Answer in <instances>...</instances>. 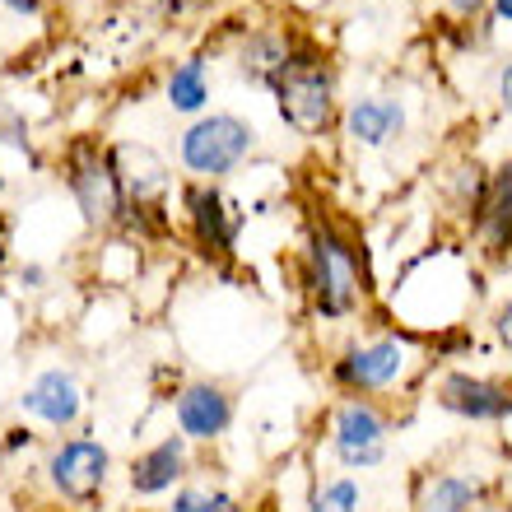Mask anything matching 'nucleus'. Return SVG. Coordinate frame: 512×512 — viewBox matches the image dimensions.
Returning a JSON list of instances; mask_svg holds the SVG:
<instances>
[{
	"instance_id": "obj_1",
	"label": "nucleus",
	"mask_w": 512,
	"mask_h": 512,
	"mask_svg": "<svg viewBox=\"0 0 512 512\" xmlns=\"http://www.w3.org/2000/svg\"><path fill=\"white\" fill-rule=\"evenodd\" d=\"M303 289L312 298V312L326 322H345L368 303V261L350 233L331 219H312L303 243Z\"/></svg>"
},
{
	"instance_id": "obj_2",
	"label": "nucleus",
	"mask_w": 512,
	"mask_h": 512,
	"mask_svg": "<svg viewBox=\"0 0 512 512\" xmlns=\"http://www.w3.org/2000/svg\"><path fill=\"white\" fill-rule=\"evenodd\" d=\"M270 94H275V112H280V122L289 126L294 135L303 140H317L336 126L340 117V103H336V66H331V56L317 47V42L298 38L294 47V61L284 66V75L270 84Z\"/></svg>"
},
{
	"instance_id": "obj_3",
	"label": "nucleus",
	"mask_w": 512,
	"mask_h": 512,
	"mask_svg": "<svg viewBox=\"0 0 512 512\" xmlns=\"http://www.w3.org/2000/svg\"><path fill=\"white\" fill-rule=\"evenodd\" d=\"M66 187L80 205L89 229H117L126 224V187L117 177L112 149H103L94 135H80L66 149Z\"/></svg>"
},
{
	"instance_id": "obj_4",
	"label": "nucleus",
	"mask_w": 512,
	"mask_h": 512,
	"mask_svg": "<svg viewBox=\"0 0 512 512\" xmlns=\"http://www.w3.org/2000/svg\"><path fill=\"white\" fill-rule=\"evenodd\" d=\"M256 149V126L233 117V112H210L182 131L177 140V159L191 173V182H219L233 168H243V159Z\"/></svg>"
},
{
	"instance_id": "obj_5",
	"label": "nucleus",
	"mask_w": 512,
	"mask_h": 512,
	"mask_svg": "<svg viewBox=\"0 0 512 512\" xmlns=\"http://www.w3.org/2000/svg\"><path fill=\"white\" fill-rule=\"evenodd\" d=\"M405 368H410V345L401 336H373L354 340L331 359V382L345 396H378L405 378Z\"/></svg>"
},
{
	"instance_id": "obj_6",
	"label": "nucleus",
	"mask_w": 512,
	"mask_h": 512,
	"mask_svg": "<svg viewBox=\"0 0 512 512\" xmlns=\"http://www.w3.org/2000/svg\"><path fill=\"white\" fill-rule=\"evenodd\" d=\"M391 419L368 396H345L331 415V452L345 471H373L387 461Z\"/></svg>"
},
{
	"instance_id": "obj_7",
	"label": "nucleus",
	"mask_w": 512,
	"mask_h": 512,
	"mask_svg": "<svg viewBox=\"0 0 512 512\" xmlns=\"http://www.w3.org/2000/svg\"><path fill=\"white\" fill-rule=\"evenodd\" d=\"M108 471H112V452L98 443V438H66V443L47 457V480H52L56 494L66 503H75V508H89V503L103 494Z\"/></svg>"
},
{
	"instance_id": "obj_8",
	"label": "nucleus",
	"mask_w": 512,
	"mask_h": 512,
	"mask_svg": "<svg viewBox=\"0 0 512 512\" xmlns=\"http://www.w3.org/2000/svg\"><path fill=\"white\" fill-rule=\"evenodd\" d=\"M182 205H187L191 219V238L215 266H229L233 247H238V229H243V215H233V205L224 201V191L215 182H187L182 187Z\"/></svg>"
},
{
	"instance_id": "obj_9",
	"label": "nucleus",
	"mask_w": 512,
	"mask_h": 512,
	"mask_svg": "<svg viewBox=\"0 0 512 512\" xmlns=\"http://www.w3.org/2000/svg\"><path fill=\"white\" fill-rule=\"evenodd\" d=\"M438 405L447 415L471 424H508L512 419V382L475 378V373H447L438 382Z\"/></svg>"
},
{
	"instance_id": "obj_10",
	"label": "nucleus",
	"mask_w": 512,
	"mask_h": 512,
	"mask_svg": "<svg viewBox=\"0 0 512 512\" xmlns=\"http://www.w3.org/2000/svg\"><path fill=\"white\" fill-rule=\"evenodd\" d=\"M173 415L187 443H215L233 424V396L219 382H187L173 396Z\"/></svg>"
},
{
	"instance_id": "obj_11",
	"label": "nucleus",
	"mask_w": 512,
	"mask_h": 512,
	"mask_svg": "<svg viewBox=\"0 0 512 512\" xmlns=\"http://www.w3.org/2000/svg\"><path fill=\"white\" fill-rule=\"evenodd\" d=\"M471 233L485 243V252L494 261H508L512 256V159H503L489 173L485 196L471 210Z\"/></svg>"
},
{
	"instance_id": "obj_12",
	"label": "nucleus",
	"mask_w": 512,
	"mask_h": 512,
	"mask_svg": "<svg viewBox=\"0 0 512 512\" xmlns=\"http://www.w3.org/2000/svg\"><path fill=\"white\" fill-rule=\"evenodd\" d=\"M19 405H24L33 419L52 424V429H70L84 410V391H80V382H75V373H66V368H47V373H38V378L24 387Z\"/></svg>"
},
{
	"instance_id": "obj_13",
	"label": "nucleus",
	"mask_w": 512,
	"mask_h": 512,
	"mask_svg": "<svg viewBox=\"0 0 512 512\" xmlns=\"http://www.w3.org/2000/svg\"><path fill=\"white\" fill-rule=\"evenodd\" d=\"M401 131H405L401 98L368 94V98H354L350 108H345V135L359 149H387L391 140H401Z\"/></svg>"
},
{
	"instance_id": "obj_14",
	"label": "nucleus",
	"mask_w": 512,
	"mask_h": 512,
	"mask_svg": "<svg viewBox=\"0 0 512 512\" xmlns=\"http://www.w3.org/2000/svg\"><path fill=\"white\" fill-rule=\"evenodd\" d=\"M294 47H298V38L289 28H256V33H247L243 47H238V75L247 84L270 89L284 75V66L294 61Z\"/></svg>"
},
{
	"instance_id": "obj_15",
	"label": "nucleus",
	"mask_w": 512,
	"mask_h": 512,
	"mask_svg": "<svg viewBox=\"0 0 512 512\" xmlns=\"http://www.w3.org/2000/svg\"><path fill=\"white\" fill-rule=\"evenodd\" d=\"M182 475H187V438L168 433V438H159L149 452H140L131 461V494H140V499L168 494Z\"/></svg>"
},
{
	"instance_id": "obj_16",
	"label": "nucleus",
	"mask_w": 512,
	"mask_h": 512,
	"mask_svg": "<svg viewBox=\"0 0 512 512\" xmlns=\"http://www.w3.org/2000/svg\"><path fill=\"white\" fill-rule=\"evenodd\" d=\"M112 163H117V177L126 187V210L131 205H163V191H168V168L154 149L145 145H117L112 149Z\"/></svg>"
},
{
	"instance_id": "obj_17",
	"label": "nucleus",
	"mask_w": 512,
	"mask_h": 512,
	"mask_svg": "<svg viewBox=\"0 0 512 512\" xmlns=\"http://www.w3.org/2000/svg\"><path fill=\"white\" fill-rule=\"evenodd\" d=\"M485 503V480L466 471H438L419 480L415 508L419 512H480Z\"/></svg>"
},
{
	"instance_id": "obj_18",
	"label": "nucleus",
	"mask_w": 512,
	"mask_h": 512,
	"mask_svg": "<svg viewBox=\"0 0 512 512\" xmlns=\"http://www.w3.org/2000/svg\"><path fill=\"white\" fill-rule=\"evenodd\" d=\"M168 108L177 112H205V103H210V75H205V61L201 56H191V61H182V66L168 75Z\"/></svg>"
},
{
	"instance_id": "obj_19",
	"label": "nucleus",
	"mask_w": 512,
	"mask_h": 512,
	"mask_svg": "<svg viewBox=\"0 0 512 512\" xmlns=\"http://www.w3.org/2000/svg\"><path fill=\"white\" fill-rule=\"evenodd\" d=\"M308 512H364V489L350 475H336V480L312 489Z\"/></svg>"
},
{
	"instance_id": "obj_20",
	"label": "nucleus",
	"mask_w": 512,
	"mask_h": 512,
	"mask_svg": "<svg viewBox=\"0 0 512 512\" xmlns=\"http://www.w3.org/2000/svg\"><path fill=\"white\" fill-rule=\"evenodd\" d=\"M173 512H243L229 489H210V485H187L173 494Z\"/></svg>"
},
{
	"instance_id": "obj_21",
	"label": "nucleus",
	"mask_w": 512,
	"mask_h": 512,
	"mask_svg": "<svg viewBox=\"0 0 512 512\" xmlns=\"http://www.w3.org/2000/svg\"><path fill=\"white\" fill-rule=\"evenodd\" d=\"M0 140L14 149H24V154H33V149H28V122L10 108V103H0Z\"/></svg>"
},
{
	"instance_id": "obj_22",
	"label": "nucleus",
	"mask_w": 512,
	"mask_h": 512,
	"mask_svg": "<svg viewBox=\"0 0 512 512\" xmlns=\"http://www.w3.org/2000/svg\"><path fill=\"white\" fill-rule=\"evenodd\" d=\"M494 336H499L503 350H512V298L503 303L499 312H494Z\"/></svg>"
},
{
	"instance_id": "obj_23",
	"label": "nucleus",
	"mask_w": 512,
	"mask_h": 512,
	"mask_svg": "<svg viewBox=\"0 0 512 512\" xmlns=\"http://www.w3.org/2000/svg\"><path fill=\"white\" fill-rule=\"evenodd\" d=\"M447 14H457V19H475V14L489 10V0H443Z\"/></svg>"
},
{
	"instance_id": "obj_24",
	"label": "nucleus",
	"mask_w": 512,
	"mask_h": 512,
	"mask_svg": "<svg viewBox=\"0 0 512 512\" xmlns=\"http://www.w3.org/2000/svg\"><path fill=\"white\" fill-rule=\"evenodd\" d=\"M499 108L512 117V56L499 66Z\"/></svg>"
},
{
	"instance_id": "obj_25",
	"label": "nucleus",
	"mask_w": 512,
	"mask_h": 512,
	"mask_svg": "<svg viewBox=\"0 0 512 512\" xmlns=\"http://www.w3.org/2000/svg\"><path fill=\"white\" fill-rule=\"evenodd\" d=\"M10 14H19V19H38L42 14V0H0Z\"/></svg>"
},
{
	"instance_id": "obj_26",
	"label": "nucleus",
	"mask_w": 512,
	"mask_h": 512,
	"mask_svg": "<svg viewBox=\"0 0 512 512\" xmlns=\"http://www.w3.org/2000/svg\"><path fill=\"white\" fill-rule=\"evenodd\" d=\"M42 280H47V270H42V266H24V270H19V284H24V289H42Z\"/></svg>"
},
{
	"instance_id": "obj_27",
	"label": "nucleus",
	"mask_w": 512,
	"mask_h": 512,
	"mask_svg": "<svg viewBox=\"0 0 512 512\" xmlns=\"http://www.w3.org/2000/svg\"><path fill=\"white\" fill-rule=\"evenodd\" d=\"M489 10H494L499 24H512V0H489Z\"/></svg>"
},
{
	"instance_id": "obj_28",
	"label": "nucleus",
	"mask_w": 512,
	"mask_h": 512,
	"mask_svg": "<svg viewBox=\"0 0 512 512\" xmlns=\"http://www.w3.org/2000/svg\"><path fill=\"white\" fill-rule=\"evenodd\" d=\"M28 443H33V433H28V429H10V438H5V447H10V452H14V447H28Z\"/></svg>"
},
{
	"instance_id": "obj_29",
	"label": "nucleus",
	"mask_w": 512,
	"mask_h": 512,
	"mask_svg": "<svg viewBox=\"0 0 512 512\" xmlns=\"http://www.w3.org/2000/svg\"><path fill=\"white\" fill-rule=\"evenodd\" d=\"M0 191H5V173H0Z\"/></svg>"
}]
</instances>
